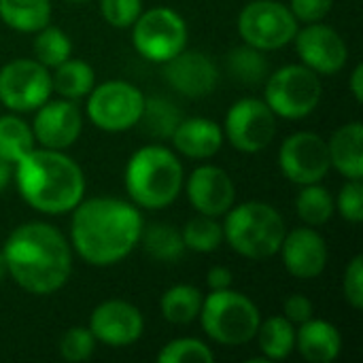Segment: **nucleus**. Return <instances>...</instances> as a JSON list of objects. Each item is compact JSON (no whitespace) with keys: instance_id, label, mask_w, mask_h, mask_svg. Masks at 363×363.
I'll return each instance as SVG.
<instances>
[{"instance_id":"f257e3e1","label":"nucleus","mask_w":363,"mask_h":363,"mask_svg":"<svg viewBox=\"0 0 363 363\" xmlns=\"http://www.w3.org/2000/svg\"><path fill=\"white\" fill-rule=\"evenodd\" d=\"M143 228L138 206L119 198H91L74 206L70 238L83 262L106 268L136 249Z\"/></svg>"},{"instance_id":"f03ea898","label":"nucleus","mask_w":363,"mask_h":363,"mask_svg":"<svg viewBox=\"0 0 363 363\" xmlns=\"http://www.w3.org/2000/svg\"><path fill=\"white\" fill-rule=\"evenodd\" d=\"M2 257L13 281L34 296L55 294L72 272L70 245L57 228L40 221L15 228L2 247Z\"/></svg>"},{"instance_id":"7ed1b4c3","label":"nucleus","mask_w":363,"mask_h":363,"mask_svg":"<svg viewBox=\"0 0 363 363\" xmlns=\"http://www.w3.org/2000/svg\"><path fill=\"white\" fill-rule=\"evenodd\" d=\"M15 166L19 194L38 213L66 215L83 200V170L66 153L45 147L32 149Z\"/></svg>"},{"instance_id":"20e7f679","label":"nucleus","mask_w":363,"mask_h":363,"mask_svg":"<svg viewBox=\"0 0 363 363\" xmlns=\"http://www.w3.org/2000/svg\"><path fill=\"white\" fill-rule=\"evenodd\" d=\"M183 187V166L162 145L138 149L125 166V189L136 206L157 211L170 206Z\"/></svg>"},{"instance_id":"39448f33","label":"nucleus","mask_w":363,"mask_h":363,"mask_svg":"<svg viewBox=\"0 0 363 363\" xmlns=\"http://www.w3.org/2000/svg\"><path fill=\"white\" fill-rule=\"evenodd\" d=\"M285 221L281 213L266 202H245L232 206L225 217L223 238L247 259H270L281 251L285 238Z\"/></svg>"},{"instance_id":"423d86ee","label":"nucleus","mask_w":363,"mask_h":363,"mask_svg":"<svg viewBox=\"0 0 363 363\" xmlns=\"http://www.w3.org/2000/svg\"><path fill=\"white\" fill-rule=\"evenodd\" d=\"M200 319L206 336L225 347H240L255 338L262 315L253 300L228 289L213 291L202 300Z\"/></svg>"},{"instance_id":"0eeeda50","label":"nucleus","mask_w":363,"mask_h":363,"mask_svg":"<svg viewBox=\"0 0 363 363\" xmlns=\"http://www.w3.org/2000/svg\"><path fill=\"white\" fill-rule=\"evenodd\" d=\"M321 81L315 70L304 64H289L268 74L266 104L283 119H304L321 102Z\"/></svg>"},{"instance_id":"6e6552de","label":"nucleus","mask_w":363,"mask_h":363,"mask_svg":"<svg viewBox=\"0 0 363 363\" xmlns=\"http://www.w3.org/2000/svg\"><path fill=\"white\" fill-rule=\"evenodd\" d=\"M238 34L245 45L259 51H274L296 38L298 19L283 2L253 0L238 15Z\"/></svg>"},{"instance_id":"1a4fd4ad","label":"nucleus","mask_w":363,"mask_h":363,"mask_svg":"<svg viewBox=\"0 0 363 363\" xmlns=\"http://www.w3.org/2000/svg\"><path fill=\"white\" fill-rule=\"evenodd\" d=\"M132 43L136 51L149 62L164 64L185 49L187 23L177 11L168 6L143 11L132 23Z\"/></svg>"},{"instance_id":"9d476101","label":"nucleus","mask_w":363,"mask_h":363,"mask_svg":"<svg viewBox=\"0 0 363 363\" xmlns=\"http://www.w3.org/2000/svg\"><path fill=\"white\" fill-rule=\"evenodd\" d=\"M145 108L143 91L128 81H106L89 91L87 115L98 130L125 132L138 125Z\"/></svg>"},{"instance_id":"9b49d317","label":"nucleus","mask_w":363,"mask_h":363,"mask_svg":"<svg viewBox=\"0 0 363 363\" xmlns=\"http://www.w3.org/2000/svg\"><path fill=\"white\" fill-rule=\"evenodd\" d=\"M51 72L38 60H13L0 68V102L15 113H30L51 96Z\"/></svg>"},{"instance_id":"f8f14e48","label":"nucleus","mask_w":363,"mask_h":363,"mask_svg":"<svg viewBox=\"0 0 363 363\" xmlns=\"http://www.w3.org/2000/svg\"><path fill=\"white\" fill-rule=\"evenodd\" d=\"M277 134V115L257 98H242L225 115V130L230 145L242 153H257L266 149Z\"/></svg>"},{"instance_id":"ddd939ff","label":"nucleus","mask_w":363,"mask_h":363,"mask_svg":"<svg viewBox=\"0 0 363 363\" xmlns=\"http://www.w3.org/2000/svg\"><path fill=\"white\" fill-rule=\"evenodd\" d=\"M279 166L291 183H319L328 177L332 166L328 143L315 132H296L281 145Z\"/></svg>"},{"instance_id":"4468645a","label":"nucleus","mask_w":363,"mask_h":363,"mask_svg":"<svg viewBox=\"0 0 363 363\" xmlns=\"http://www.w3.org/2000/svg\"><path fill=\"white\" fill-rule=\"evenodd\" d=\"M294 40L302 64L317 74H336L349 60L345 38L325 23H308L304 30H298Z\"/></svg>"},{"instance_id":"2eb2a0df","label":"nucleus","mask_w":363,"mask_h":363,"mask_svg":"<svg viewBox=\"0 0 363 363\" xmlns=\"http://www.w3.org/2000/svg\"><path fill=\"white\" fill-rule=\"evenodd\" d=\"M89 332L96 342H104L108 347H130L145 332L143 313L123 300L102 302L89 317Z\"/></svg>"},{"instance_id":"dca6fc26","label":"nucleus","mask_w":363,"mask_h":363,"mask_svg":"<svg viewBox=\"0 0 363 363\" xmlns=\"http://www.w3.org/2000/svg\"><path fill=\"white\" fill-rule=\"evenodd\" d=\"M164 77L172 89L187 98H204L219 83V68L202 51H179L164 62Z\"/></svg>"},{"instance_id":"f3484780","label":"nucleus","mask_w":363,"mask_h":363,"mask_svg":"<svg viewBox=\"0 0 363 363\" xmlns=\"http://www.w3.org/2000/svg\"><path fill=\"white\" fill-rule=\"evenodd\" d=\"M81 128H83V119H81L77 104L64 98L55 102L47 100L45 104L38 106L32 132H34V138L45 149L64 151L77 143Z\"/></svg>"},{"instance_id":"a211bd4d","label":"nucleus","mask_w":363,"mask_h":363,"mask_svg":"<svg viewBox=\"0 0 363 363\" xmlns=\"http://www.w3.org/2000/svg\"><path fill=\"white\" fill-rule=\"evenodd\" d=\"M187 198L200 215L221 217L234 206L236 187L223 168L200 166L187 179Z\"/></svg>"},{"instance_id":"6ab92c4d","label":"nucleus","mask_w":363,"mask_h":363,"mask_svg":"<svg viewBox=\"0 0 363 363\" xmlns=\"http://www.w3.org/2000/svg\"><path fill=\"white\" fill-rule=\"evenodd\" d=\"M281 253L287 272L302 281L317 279L328 266V245L313 228H296L285 234Z\"/></svg>"},{"instance_id":"aec40b11","label":"nucleus","mask_w":363,"mask_h":363,"mask_svg":"<svg viewBox=\"0 0 363 363\" xmlns=\"http://www.w3.org/2000/svg\"><path fill=\"white\" fill-rule=\"evenodd\" d=\"M172 143L181 155L191 160H206L221 149L223 130L221 125L204 117H183L172 134Z\"/></svg>"},{"instance_id":"412c9836","label":"nucleus","mask_w":363,"mask_h":363,"mask_svg":"<svg viewBox=\"0 0 363 363\" xmlns=\"http://www.w3.org/2000/svg\"><path fill=\"white\" fill-rule=\"evenodd\" d=\"M296 347L308 363H332L342 351V336L336 325L323 319H308L296 332Z\"/></svg>"},{"instance_id":"4be33fe9","label":"nucleus","mask_w":363,"mask_h":363,"mask_svg":"<svg viewBox=\"0 0 363 363\" xmlns=\"http://www.w3.org/2000/svg\"><path fill=\"white\" fill-rule=\"evenodd\" d=\"M330 162L345 179L363 177V128L359 121H351L338 128L328 143Z\"/></svg>"},{"instance_id":"5701e85b","label":"nucleus","mask_w":363,"mask_h":363,"mask_svg":"<svg viewBox=\"0 0 363 363\" xmlns=\"http://www.w3.org/2000/svg\"><path fill=\"white\" fill-rule=\"evenodd\" d=\"M0 19L17 32H38L51 19V0H0Z\"/></svg>"},{"instance_id":"b1692460","label":"nucleus","mask_w":363,"mask_h":363,"mask_svg":"<svg viewBox=\"0 0 363 363\" xmlns=\"http://www.w3.org/2000/svg\"><path fill=\"white\" fill-rule=\"evenodd\" d=\"M96 83L94 68L83 62L68 57L60 66H55V72L51 74V87L66 100H79L85 98Z\"/></svg>"},{"instance_id":"393cba45","label":"nucleus","mask_w":363,"mask_h":363,"mask_svg":"<svg viewBox=\"0 0 363 363\" xmlns=\"http://www.w3.org/2000/svg\"><path fill=\"white\" fill-rule=\"evenodd\" d=\"M257 342L266 362H283L296 349V330L287 317H270L257 328Z\"/></svg>"},{"instance_id":"a878e982","label":"nucleus","mask_w":363,"mask_h":363,"mask_svg":"<svg viewBox=\"0 0 363 363\" xmlns=\"http://www.w3.org/2000/svg\"><path fill=\"white\" fill-rule=\"evenodd\" d=\"M140 240L145 245V251L155 262L174 264L185 255V242L181 232L168 223H153L149 228H143Z\"/></svg>"},{"instance_id":"bb28decb","label":"nucleus","mask_w":363,"mask_h":363,"mask_svg":"<svg viewBox=\"0 0 363 363\" xmlns=\"http://www.w3.org/2000/svg\"><path fill=\"white\" fill-rule=\"evenodd\" d=\"M202 300L204 298H202L200 289H196L191 285H174L162 296L160 308H162V315L166 321H170L174 325H187L200 317Z\"/></svg>"},{"instance_id":"cd10ccee","label":"nucleus","mask_w":363,"mask_h":363,"mask_svg":"<svg viewBox=\"0 0 363 363\" xmlns=\"http://www.w3.org/2000/svg\"><path fill=\"white\" fill-rule=\"evenodd\" d=\"M183 113L166 98H145V108L138 119L143 132L151 138H172Z\"/></svg>"},{"instance_id":"c85d7f7f","label":"nucleus","mask_w":363,"mask_h":363,"mask_svg":"<svg viewBox=\"0 0 363 363\" xmlns=\"http://www.w3.org/2000/svg\"><path fill=\"white\" fill-rule=\"evenodd\" d=\"M32 128L17 115L0 117V157L9 164H17L23 155L34 149Z\"/></svg>"},{"instance_id":"c756f323","label":"nucleus","mask_w":363,"mask_h":363,"mask_svg":"<svg viewBox=\"0 0 363 363\" xmlns=\"http://www.w3.org/2000/svg\"><path fill=\"white\" fill-rule=\"evenodd\" d=\"M228 70L232 79H236L242 85H259L268 79L270 64L264 51L251 45H242L232 49V53L228 55Z\"/></svg>"},{"instance_id":"7c9ffc66","label":"nucleus","mask_w":363,"mask_h":363,"mask_svg":"<svg viewBox=\"0 0 363 363\" xmlns=\"http://www.w3.org/2000/svg\"><path fill=\"white\" fill-rule=\"evenodd\" d=\"M296 211L306 225L319 228L334 217L336 204L325 187H321L319 183H311V185H302V191L298 194L296 200Z\"/></svg>"},{"instance_id":"2f4dec72","label":"nucleus","mask_w":363,"mask_h":363,"mask_svg":"<svg viewBox=\"0 0 363 363\" xmlns=\"http://www.w3.org/2000/svg\"><path fill=\"white\" fill-rule=\"evenodd\" d=\"M72 55V43L68 38V34L55 26H45L36 32L34 38V57L47 66V68H55L62 62H66Z\"/></svg>"},{"instance_id":"473e14b6","label":"nucleus","mask_w":363,"mask_h":363,"mask_svg":"<svg viewBox=\"0 0 363 363\" xmlns=\"http://www.w3.org/2000/svg\"><path fill=\"white\" fill-rule=\"evenodd\" d=\"M181 236H183L185 249H191L198 253H213L225 240L223 225H219L215 221V217H208V215H200V217L187 221Z\"/></svg>"},{"instance_id":"72a5a7b5","label":"nucleus","mask_w":363,"mask_h":363,"mask_svg":"<svg viewBox=\"0 0 363 363\" xmlns=\"http://www.w3.org/2000/svg\"><path fill=\"white\" fill-rule=\"evenodd\" d=\"M162 363H213L215 353L202 340L196 338H179L168 342L157 355Z\"/></svg>"},{"instance_id":"f704fd0d","label":"nucleus","mask_w":363,"mask_h":363,"mask_svg":"<svg viewBox=\"0 0 363 363\" xmlns=\"http://www.w3.org/2000/svg\"><path fill=\"white\" fill-rule=\"evenodd\" d=\"M96 351V338L89 328H70L60 340V355L70 363L89 359Z\"/></svg>"},{"instance_id":"c9c22d12","label":"nucleus","mask_w":363,"mask_h":363,"mask_svg":"<svg viewBox=\"0 0 363 363\" xmlns=\"http://www.w3.org/2000/svg\"><path fill=\"white\" fill-rule=\"evenodd\" d=\"M340 217L349 223H359L363 219V185L362 179H347L338 200L334 202Z\"/></svg>"},{"instance_id":"e433bc0d","label":"nucleus","mask_w":363,"mask_h":363,"mask_svg":"<svg viewBox=\"0 0 363 363\" xmlns=\"http://www.w3.org/2000/svg\"><path fill=\"white\" fill-rule=\"evenodd\" d=\"M100 13L113 28H130L143 13V0H100Z\"/></svg>"},{"instance_id":"4c0bfd02","label":"nucleus","mask_w":363,"mask_h":363,"mask_svg":"<svg viewBox=\"0 0 363 363\" xmlns=\"http://www.w3.org/2000/svg\"><path fill=\"white\" fill-rule=\"evenodd\" d=\"M342 291L347 302L355 308H363V257L355 255L345 272V281H342Z\"/></svg>"},{"instance_id":"58836bf2","label":"nucleus","mask_w":363,"mask_h":363,"mask_svg":"<svg viewBox=\"0 0 363 363\" xmlns=\"http://www.w3.org/2000/svg\"><path fill=\"white\" fill-rule=\"evenodd\" d=\"M332 6H334V0H291L289 4L296 19L304 23H315V21L325 19Z\"/></svg>"},{"instance_id":"ea45409f","label":"nucleus","mask_w":363,"mask_h":363,"mask_svg":"<svg viewBox=\"0 0 363 363\" xmlns=\"http://www.w3.org/2000/svg\"><path fill=\"white\" fill-rule=\"evenodd\" d=\"M285 317L296 325H302L304 321H308V319H313V313H315V306H313V302L306 298V296H300V294H296V296H289L287 300H285Z\"/></svg>"},{"instance_id":"a19ab883","label":"nucleus","mask_w":363,"mask_h":363,"mask_svg":"<svg viewBox=\"0 0 363 363\" xmlns=\"http://www.w3.org/2000/svg\"><path fill=\"white\" fill-rule=\"evenodd\" d=\"M206 283L213 291H219V289H228L232 287V272L223 266H215L208 270L206 274Z\"/></svg>"},{"instance_id":"79ce46f5","label":"nucleus","mask_w":363,"mask_h":363,"mask_svg":"<svg viewBox=\"0 0 363 363\" xmlns=\"http://www.w3.org/2000/svg\"><path fill=\"white\" fill-rule=\"evenodd\" d=\"M362 79H363V66L362 64H357V66H355V70L351 72V91H353V96H355V100H357V102H362L363 100Z\"/></svg>"},{"instance_id":"37998d69","label":"nucleus","mask_w":363,"mask_h":363,"mask_svg":"<svg viewBox=\"0 0 363 363\" xmlns=\"http://www.w3.org/2000/svg\"><path fill=\"white\" fill-rule=\"evenodd\" d=\"M9 179H11V164H9V162H4V160L0 157V191L6 187Z\"/></svg>"},{"instance_id":"c03bdc74","label":"nucleus","mask_w":363,"mask_h":363,"mask_svg":"<svg viewBox=\"0 0 363 363\" xmlns=\"http://www.w3.org/2000/svg\"><path fill=\"white\" fill-rule=\"evenodd\" d=\"M6 274V264H4V257H2V251H0V281L4 279Z\"/></svg>"},{"instance_id":"a18cd8bd","label":"nucleus","mask_w":363,"mask_h":363,"mask_svg":"<svg viewBox=\"0 0 363 363\" xmlns=\"http://www.w3.org/2000/svg\"><path fill=\"white\" fill-rule=\"evenodd\" d=\"M70 2H87V0H70Z\"/></svg>"}]
</instances>
